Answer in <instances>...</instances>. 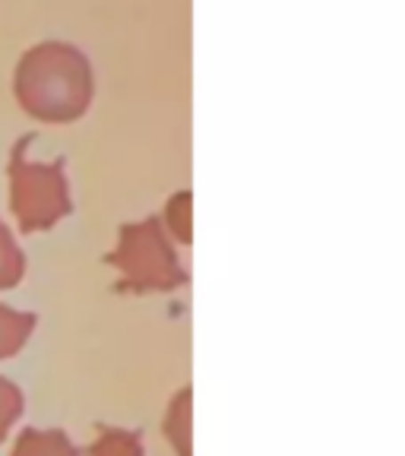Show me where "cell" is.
<instances>
[{"mask_svg": "<svg viewBox=\"0 0 405 456\" xmlns=\"http://www.w3.org/2000/svg\"><path fill=\"white\" fill-rule=\"evenodd\" d=\"M16 95L20 105L38 121H77L93 99V73L77 48L45 42L20 61Z\"/></svg>", "mask_w": 405, "mask_h": 456, "instance_id": "cell-1", "label": "cell"}, {"mask_svg": "<svg viewBox=\"0 0 405 456\" xmlns=\"http://www.w3.org/2000/svg\"><path fill=\"white\" fill-rule=\"evenodd\" d=\"M105 260L121 273V282H117L121 292H171V289L184 285V270H181L158 219L124 225L121 241Z\"/></svg>", "mask_w": 405, "mask_h": 456, "instance_id": "cell-2", "label": "cell"}, {"mask_svg": "<svg viewBox=\"0 0 405 456\" xmlns=\"http://www.w3.org/2000/svg\"><path fill=\"white\" fill-rule=\"evenodd\" d=\"M26 146L28 140H22L10 159V200L22 232H45L73 209L70 184L61 162H36L26 156Z\"/></svg>", "mask_w": 405, "mask_h": 456, "instance_id": "cell-3", "label": "cell"}, {"mask_svg": "<svg viewBox=\"0 0 405 456\" xmlns=\"http://www.w3.org/2000/svg\"><path fill=\"white\" fill-rule=\"evenodd\" d=\"M10 456H79L77 447L64 431H42V428H26L16 441Z\"/></svg>", "mask_w": 405, "mask_h": 456, "instance_id": "cell-4", "label": "cell"}, {"mask_svg": "<svg viewBox=\"0 0 405 456\" xmlns=\"http://www.w3.org/2000/svg\"><path fill=\"white\" fill-rule=\"evenodd\" d=\"M32 330H36V317L32 314L0 305V358H13L28 342Z\"/></svg>", "mask_w": 405, "mask_h": 456, "instance_id": "cell-5", "label": "cell"}, {"mask_svg": "<svg viewBox=\"0 0 405 456\" xmlns=\"http://www.w3.org/2000/svg\"><path fill=\"white\" fill-rule=\"evenodd\" d=\"M165 435L178 456H190V390H181L171 399V409L165 415Z\"/></svg>", "mask_w": 405, "mask_h": 456, "instance_id": "cell-6", "label": "cell"}, {"mask_svg": "<svg viewBox=\"0 0 405 456\" xmlns=\"http://www.w3.org/2000/svg\"><path fill=\"white\" fill-rule=\"evenodd\" d=\"M22 273H26V260H22L20 244L7 232V225L0 222V289H13L20 285Z\"/></svg>", "mask_w": 405, "mask_h": 456, "instance_id": "cell-7", "label": "cell"}, {"mask_svg": "<svg viewBox=\"0 0 405 456\" xmlns=\"http://www.w3.org/2000/svg\"><path fill=\"white\" fill-rule=\"evenodd\" d=\"M89 456H142V444L134 431L108 428V431H101L99 441L89 447Z\"/></svg>", "mask_w": 405, "mask_h": 456, "instance_id": "cell-8", "label": "cell"}, {"mask_svg": "<svg viewBox=\"0 0 405 456\" xmlns=\"http://www.w3.org/2000/svg\"><path fill=\"white\" fill-rule=\"evenodd\" d=\"M20 415H22V390L13 380L0 378V441L7 437V431L16 425Z\"/></svg>", "mask_w": 405, "mask_h": 456, "instance_id": "cell-9", "label": "cell"}, {"mask_svg": "<svg viewBox=\"0 0 405 456\" xmlns=\"http://www.w3.org/2000/svg\"><path fill=\"white\" fill-rule=\"evenodd\" d=\"M168 225L181 241H190V193H178L168 203Z\"/></svg>", "mask_w": 405, "mask_h": 456, "instance_id": "cell-10", "label": "cell"}]
</instances>
